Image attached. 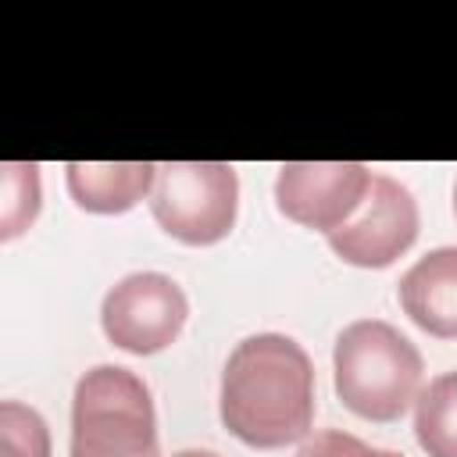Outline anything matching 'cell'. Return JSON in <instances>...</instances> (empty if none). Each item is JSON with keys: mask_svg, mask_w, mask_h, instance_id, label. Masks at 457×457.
I'll list each match as a JSON object with an SVG mask.
<instances>
[{"mask_svg": "<svg viewBox=\"0 0 457 457\" xmlns=\"http://www.w3.org/2000/svg\"><path fill=\"white\" fill-rule=\"evenodd\" d=\"M221 421L253 450L307 439L314 421V368L307 350L278 332L246 336L221 371Z\"/></svg>", "mask_w": 457, "mask_h": 457, "instance_id": "6da1fadb", "label": "cell"}, {"mask_svg": "<svg viewBox=\"0 0 457 457\" xmlns=\"http://www.w3.org/2000/svg\"><path fill=\"white\" fill-rule=\"evenodd\" d=\"M332 368L339 400L368 421H396L418 400L425 371L418 346L378 318L350 321L339 332Z\"/></svg>", "mask_w": 457, "mask_h": 457, "instance_id": "7a4b0ae2", "label": "cell"}, {"mask_svg": "<svg viewBox=\"0 0 457 457\" xmlns=\"http://www.w3.org/2000/svg\"><path fill=\"white\" fill-rule=\"evenodd\" d=\"M71 457H161L146 382L121 364H96L75 382Z\"/></svg>", "mask_w": 457, "mask_h": 457, "instance_id": "3957f363", "label": "cell"}, {"mask_svg": "<svg viewBox=\"0 0 457 457\" xmlns=\"http://www.w3.org/2000/svg\"><path fill=\"white\" fill-rule=\"evenodd\" d=\"M239 179L225 161H168L157 164L150 189L154 221L189 246H211L236 225Z\"/></svg>", "mask_w": 457, "mask_h": 457, "instance_id": "277c9868", "label": "cell"}, {"mask_svg": "<svg viewBox=\"0 0 457 457\" xmlns=\"http://www.w3.org/2000/svg\"><path fill=\"white\" fill-rule=\"evenodd\" d=\"M189 318L182 286L161 271H132L114 282L100 307L104 336L125 353H157L171 346Z\"/></svg>", "mask_w": 457, "mask_h": 457, "instance_id": "5b68a950", "label": "cell"}, {"mask_svg": "<svg viewBox=\"0 0 457 457\" xmlns=\"http://www.w3.org/2000/svg\"><path fill=\"white\" fill-rule=\"evenodd\" d=\"M371 171L361 161H289L278 168L275 200L278 211L307 228L336 232L364 204Z\"/></svg>", "mask_w": 457, "mask_h": 457, "instance_id": "8992f818", "label": "cell"}, {"mask_svg": "<svg viewBox=\"0 0 457 457\" xmlns=\"http://www.w3.org/2000/svg\"><path fill=\"white\" fill-rule=\"evenodd\" d=\"M418 239V204L407 186L389 175H371L364 214L328 232V246L353 268H389Z\"/></svg>", "mask_w": 457, "mask_h": 457, "instance_id": "52a82bcc", "label": "cell"}, {"mask_svg": "<svg viewBox=\"0 0 457 457\" xmlns=\"http://www.w3.org/2000/svg\"><path fill=\"white\" fill-rule=\"evenodd\" d=\"M403 314L436 339H457V246H439L418 257L400 275Z\"/></svg>", "mask_w": 457, "mask_h": 457, "instance_id": "ba28073f", "label": "cell"}, {"mask_svg": "<svg viewBox=\"0 0 457 457\" xmlns=\"http://www.w3.org/2000/svg\"><path fill=\"white\" fill-rule=\"evenodd\" d=\"M68 193L82 211L93 214H121L136 207L157 179V164L150 161H118V164H100V161H71L64 168Z\"/></svg>", "mask_w": 457, "mask_h": 457, "instance_id": "9c48e42d", "label": "cell"}, {"mask_svg": "<svg viewBox=\"0 0 457 457\" xmlns=\"http://www.w3.org/2000/svg\"><path fill=\"white\" fill-rule=\"evenodd\" d=\"M414 436L428 457H457V371L432 378L418 396Z\"/></svg>", "mask_w": 457, "mask_h": 457, "instance_id": "30bf717a", "label": "cell"}, {"mask_svg": "<svg viewBox=\"0 0 457 457\" xmlns=\"http://www.w3.org/2000/svg\"><path fill=\"white\" fill-rule=\"evenodd\" d=\"M39 168L25 161L0 164V239H14L39 214Z\"/></svg>", "mask_w": 457, "mask_h": 457, "instance_id": "8fae6325", "label": "cell"}, {"mask_svg": "<svg viewBox=\"0 0 457 457\" xmlns=\"http://www.w3.org/2000/svg\"><path fill=\"white\" fill-rule=\"evenodd\" d=\"M0 457H50V428L36 407L0 403Z\"/></svg>", "mask_w": 457, "mask_h": 457, "instance_id": "7c38bea8", "label": "cell"}, {"mask_svg": "<svg viewBox=\"0 0 457 457\" xmlns=\"http://www.w3.org/2000/svg\"><path fill=\"white\" fill-rule=\"evenodd\" d=\"M296 457H403V453H393V450H378L343 428H321V432H311Z\"/></svg>", "mask_w": 457, "mask_h": 457, "instance_id": "4fadbf2b", "label": "cell"}, {"mask_svg": "<svg viewBox=\"0 0 457 457\" xmlns=\"http://www.w3.org/2000/svg\"><path fill=\"white\" fill-rule=\"evenodd\" d=\"M171 457H218V453H211V450H179Z\"/></svg>", "mask_w": 457, "mask_h": 457, "instance_id": "5bb4252c", "label": "cell"}, {"mask_svg": "<svg viewBox=\"0 0 457 457\" xmlns=\"http://www.w3.org/2000/svg\"><path fill=\"white\" fill-rule=\"evenodd\" d=\"M453 214H457V186H453Z\"/></svg>", "mask_w": 457, "mask_h": 457, "instance_id": "9a60e30c", "label": "cell"}]
</instances>
